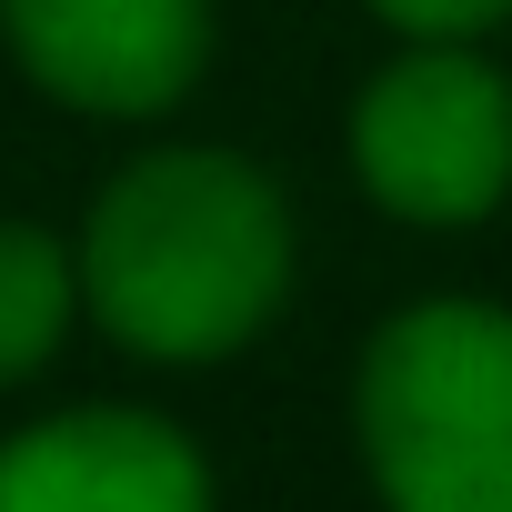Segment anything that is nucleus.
Instances as JSON below:
<instances>
[{
  "label": "nucleus",
  "instance_id": "obj_1",
  "mask_svg": "<svg viewBox=\"0 0 512 512\" xmlns=\"http://www.w3.org/2000/svg\"><path fill=\"white\" fill-rule=\"evenodd\" d=\"M282 272L292 231L272 181L221 151H161L121 171L81 241V282L101 322L151 362H211L251 342L282 302Z\"/></svg>",
  "mask_w": 512,
  "mask_h": 512
},
{
  "label": "nucleus",
  "instance_id": "obj_2",
  "mask_svg": "<svg viewBox=\"0 0 512 512\" xmlns=\"http://www.w3.org/2000/svg\"><path fill=\"white\" fill-rule=\"evenodd\" d=\"M362 442L402 512H512V312H402L362 362Z\"/></svg>",
  "mask_w": 512,
  "mask_h": 512
},
{
  "label": "nucleus",
  "instance_id": "obj_3",
  "mask_svg": "<svg viewBox=\"0 0 512 512\" xmlns=\"http://www.w3.org/2000/svg\"><path fill=\"white\" fill-rule=\"evenodd\" d=\"M352 161L402 221H482L512 191V91L472 51L392 61L352 111Z\"/></svg>",
  "mask_w": 512,
  "mask_h": 512
},
{
  "label": "nucleus",
  "instance_id": "obj_4",
  "mask_svg": "<svg viewBox=\"0 0 512 512\" xmlns=\"http://www.w3.org/2000/svg\"><path fill=\"white\" fill-rule=\"evenodd\" d=\"M11 51L81 111H161L191 91L211 11L201 0H0Z\"/></svg>",
  "mask_w": 512,
  "mask_h": 512
},
{
  "label": "nucleus",
  "instance_id": "obj_5",
  "mask_svg": "<svg viewBox=\"0 0 512 512\" xmlns=\"http://www.w3.org/2000/svg\"><path fill=\"white\" fill-rule=\"evenodd\" d=\"M201 462L151 412H61L0 452V512H191Z\"/></svg>",
  "mask_w": 512,
  "mask_h": 512
},
{
  "label": "nucleus",
  "instance_id": "obj_6",
  "mask_svg": "<svg viewBox=\"0 0 512 512\" xmlns=\"http://www.w3.org/2000/svg\"><path fill=\"white\" fill-rule=\"evenodd\" d=\"M71 322V262L41 231H0V382H21Z\"/></svg>",
  "mask_w": 512,
  "mask_h": 512
},
{
  "label": "nucleus",
  "instance_id": "obj_7",
  "mask_svg": "<svg viewBox=\"0 0 512 512\" xmlns=\"http://www.w3.org/2000/svg\"><path fill=\"white\" fill-rule=\"evenodd\" d=\"M382 21H402V31H422V41H452V31H482V21H502L512 0H372Z\"/></svg>",
  "mask_w": 512,
  "mask_h": 512
}]
</instances>
